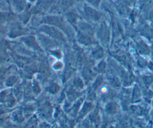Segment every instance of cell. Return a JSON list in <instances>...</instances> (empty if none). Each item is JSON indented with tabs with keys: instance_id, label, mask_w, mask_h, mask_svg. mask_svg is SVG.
Returning a JSON list of instances; mask_svg holds the SVG:
<instances>
[{
	"instance_id": "cell-1",
	"label": "cell",
	"mask_w": 153,
	"mask_h": 128,
	"mask_svg": "<svg viewBox=\"0 0 153 128\" xmlns=\"http://www.w3.org/2000/svg\"><path fill=\"white\" fill-rule=\"evenodd\" d=\"M98 36L99 39L105 44L109 41L110 31L106 23H102L98 32Z\"/></svg>"
},
{
	"instance_id": "cell-9",
	"label": "cell",
	"mask_w": 153,
	"mask_h": 128,
	"mask_svg": "<svg viewBox=\"0 0 153 128\" xmlns=\"http://www.w3.org/2000/svg\"><path fill=\"white\" fill-rule=\"evenodd\" d=\"M140 92L139 90V89H138L137 87H136L134 89V92L133 95V100L136 101L140 99Z\"/></svg>"
},
{
	"instance_id": "cell-10",
	"label": "cell",
	"mask_w": 153,
	"mask_h": 128,
	"mask_svg": "<svg viewBox=\"0 0 153 128\" xmlns=\"http://www.w3.org/2000/svg\"><path fill=\"white\" fill-rule=\"evenodd\" d=\"M143 80L146 86L152 85L153 83V77L151 76H145L143 78Z\"/></svg>"
},
{
	"instance_id": "cell-11",
	"label": "cell",
	"mask_w": 153,
	"mask_h": 128,
	"mask_svg": "<svg viewBox=\"0 0 153 128\" xmlns=\"http://www.w3.org/2000/svg\"><path fill=\"white\" fill-rule=\"evenodd\" d=\"M146 19L150 21L153 22V8H151L149 10H148L146 13Z\"/></svg>"
},
{
	"instance_id": "cell-12",
	"label": "cell",
	"mask_w": 153,
	"mask_h": 128,
	"mask_svg": "<svg viewBox=\"0 0 153 128\" xmlns=\"http://www.w3.org/2000/svg\"><path fill=\"white\" fill-rule=\"evenodd\" d=\"M131 109L133 112H134V114H139L142 113V108L139 106H133L131 107Z\"/></svg>"
},
{
	"instance_id": "cell-8",
	"label": "cell",
	"mask_w": 153,
	"mask_h": 128,
	"mask_svg": "<svg viewBox=\"0 0 153 128\" xmlns=\"http://www.w3.org/2000/svg\"><path fill=\"white\" fill-rule=\"evenodd\" d=\"M103 55V50L100 47H97L93 52V56L96 59H99L102 57Z\"/></svg>"
},
{
	"instance_id": "cell-15",
	"label": "cell",
	"mask_w": 153,
	"mask_h": 128,
	"mask_svg": "<svg viewBox=\"0 0 153 128\" xmlns=\"http://www.w3.org/2000/svg\"><path fill=\"white\" fill-rule=\"evenodd\" d=\"M152 90H153V83H152Z\"/></svg>"
},
{
	"instance_id": "cell-6",
	"label": "cell",
	"mask_w": 153,
	"mask_h": 128,
	"mask_svg": "<svg viewBox=\"0 0 153 128\" xmlns=\"http://www.w3.org/2000/svg\"><path fill=\"white\" fill-rule=\"evenodd\" d=\"M118 110V105L114 102H111L108 103L106 106V111L107 112L111 114H116Z\"/></svg>"
},
{
	"instance_id": "cell-5",
	"label": "cell",
	"mask_w": 153,
	"mask_h": 128,
	"mask_svg": "<svg viewBox=\"0 0 153 128\" xmlns=\"http://www.w3.org/2000/svg\"><path fill=\"white\" fill-rule=\"evenodd\" d=\"M141 33L146 38L152 39L153 38V28L148 25H145L143 27L141 31Z\"/></svg>"
},
{
	"instance_id": "cell-13",
	"label": "cell",
	"mask_w": 153,
	"mask_h": 128,
	"mask_svg": "<svg viewBox=\"0 0 153 128\" xmlns=\"http://www.w3.org/2000/svg\"><path fill=\"white\" fill-rule=\"evenodd\" d=\"M88 1L95 7H98L100 3V0H88Z\"/></svg>"
},
{
	"instance_id": "cell-14",
	"label": "cell",
	"mask_w": 153,
	"mask_h": 128,
	"mask_svg": "<svg viewBox=\"0 0 153 128\" xmlns=\"http://www.w3.org/2000/svg\"><path fill=\"white\" fill-rule=\"evenodd\" d=\"M134 0H121V2H122L123 3H124V4H126L127 6L131 5L133 2Z\"/></svg>"
},
{
	"instance_id": "cell-3",
	"label": "cell",
	"mask_w": 153,
	"mask_h": 128,
	"mask_svg": "<svg viewBox=\"0 0 153 128\" xmlns=\"http://www.w3.org/2000/svg\"><path fill=\"white\" fill-rule=\"evenodd\" d=\"M140 9L144 13H146L153 8V0H138Z\"/></svg>"
},
{
	"instance_id": "cell-2",
	"label": "cell",
	"mask_w": 153,
	"mask_h": 128,
	"mask_svg": "<svg viewBox=\"0 0 153 128\" xmlns=\"http://www.w3.org/2000/svg\"><path fill=\"white\" fill-rule=\"evenodd\" d=\"M85 11L87 16L91 20L94 21H99L102 17V14L93 8L86 7L85 8Z\"/></svg>"
},
{
	"instance_id": "cell-7",
	"label": "cell",
	"mask_w": 153,
	"mask_h": 128,
	"mask_svg": "<svg viewBox=\"0 0 153 128\" xmlns=\"http://www.w3.org/2000/svg\"><path fill=\"white\" fill-rule=\"evenodd\" d=\"M112 32L115 36L120 34V31L119 28V25L117 22V21L114 19H112Z\"/></svg>"
},
{
	"instance_id": "cell-4",
	"label": "cell",
	"mask_w": 153,
	"mask_h": 128,
	"mask_svg": "<svg viewBox=\"0 0 153 128\" xmlns=\"http://www.w3.org/2000/svg\"><path fill=\"white\" fill-rule=\"evenodd\" d=\"M137 49L138 51L142 54L146 55L149 53V47L143 42V41H139L137 45Z\"/></svg>"
}]
</instances>
